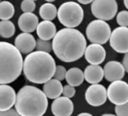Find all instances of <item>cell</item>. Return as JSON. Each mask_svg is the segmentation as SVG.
<instances>
[{
    "label": "cell",
    "instance_id": "cell-1",
    "mask_svg": "<svg viewBox=\"0 0 128 116\" xmlns=\"http://www.w3.org/2000/svg\"><path fill=\"white\" fill-rule=\"evenodd\" d=\"M87 47L84 36L75 28H63L53 38L52 50L62 62L72 63L83 56Z\"/></svg>",
    "mask_w": 128,
    "mask_h": 116
},
{
    "label": "cell",
    "instance_id": "cell-2",
    "mask_svg": "<svg viewBox=\"0 0 128 116\" xmlns=\"http://www.w3.org/2000/svg\"><path fill=\"white\" fill-rule=\"evenodd\" d=\"M56 62L50 54L43 51H33L25 57L23 72L26 78L34 84H44L54 76Z\"/></svg>",
    "mask_w": 128,
    "mask_h": 116
},
{
    "label": "cell",
    "instance_id": "cell-3",
    "mask_svg": "<svg viewBox=\"0 0 128 116\" xmlns=\"http://www.w3.org/2000/svg\"><path fill=\"white\" fill-rule=\"evenodd\" d=\"M14 106L20 116H43L48 101L42 90L35 86L25 85L16 94Z\"/></svg>",
    "mask_w": 128,
    "mask_h": 116
},
{
    "label": "cell",
    "instance_id": "cell-4",
    "mask_svg": "<svg viewBox=\"0 0 128 116\" xmlns=\"http://www.w3.org/2000/svg\"><path fill=\"white\" fill-rule=\"evenodd\" d=\"M23 56L12 44L0 42V84L14 82L23 71Z\"/></svg>",
    "mask_w": 128,
    "mask_h": 116
},
{
    "label": "cell",
    "instance_id": "cell-5",
    "mask_svg": "<svg viewBox=\"0 0 128 116\" xmlns=\"http://www.w3.org/2000/svg\"><path fill=\"white\" fill-rule=\"evenodd\" d=\"M59 22L66 28L78 26L84 19V10L80 4L70 1L62 3L57 9Z\"/></svg>",
    "mask_w": 128,
    "mask_h": 116
},
{
    "label": "cell",
    "instance_id": "cell-6",
    "mask_svg": "<svg viewBox=\"0 0 128 116\" xmlns=\"http://www.w3.org/2000/svg\"><path fill=\"white\" fill-rule=\"evenodd\" d=\"M111 32L109 24L106 21L98 19L90 22L86 28V36L93 44H106L109 40Z\"/></svg>",
    "mask_w": 128,
    "mask_h": 116
},
{
    "label": "cell",
    "instance_id": "cell-7",
    "mask_svg": "<svg viewBox=\"0 0 128 116\" xmlns=\"http://www.w3.org/2000/svg\"><path fill=\"white\" fill-rule=\"evenodd\" d=\"M90 9L96 19L108 21L116 16L118 3L116 0H94L91 2Z\"/></svg>",
    "mask_w": 128,
    "mask_h": 116
},
{
    "label": "cell",
    "instance_id": "cell-8",
    "mask_svg": "<svg viewBox=\"0 0 128 116\" xmlns=\"http://www.w3.org/2000/svg\"><path fill=\"white\" fill-rule=\"evenodd\" d=\"M107 98L115 106H119L127 102L128 83L122 80L111 82L107 88Z\"/></svg>",
    "mask_w": 128,
    "mask_h": 116
},
{
    "label": "cell",
    "instance_id": "cell-9",
    "mask_svg": "<svg viewBox=\"0 0 128 116\" xmlns=\"http://www.w3.org/2000/svg\"><path fill=\"white\" fill-rule=\"evenodd\" d=\"M108 41L111 48L114 51L120 54L128 52V27L115 28L111 32Z\"/></svg>",
    "mask_w": 128,
    "mask_h": 116
},
{
    "label": "cell",
    "instance_id": "cell-10",
    "mask_svg": "<svg viewBox=\"0 0 128 116\" xmlns=\"http://www.w3.org/2000/svg\"><path fill=\"white\" fill-rule=\"evenodd\" d=\"M107 90L100 84H91L85 92V100L91 106H102L107 100Z\"/></svg>",
    "mask_w": 128,
    "mask_h": 116
},
{
    "label": "cell",
    "instance_id": "cell-11",
    "mask_svg": "<svg viewBox=\"0 0 128 116\" xmlns=\"http://www.w3.org/2000/svg\"><path fill=\"white\" fill-rule=\"evenodd\" d=\"M84 55L85 60L90 64L100 65L106 59V51L102 44L92 43L86 47Z\"/></svg>",
    "mask_w": 128,
    "mask_h": 116
},
{
    "label": "cell",
    "instance_id": "cell-12",
    "mask_svg": "<svg viewBox=\"0 0 128 116\" xmlns=\"http://www.w3.org/2000/svg\"><path fill=\"white\" fill-rule=\"evenodd\" d=\"M73 111L72 101L66 96H59L51 104V112L54 116H71Z\"/></svg>",
    "mask_w": 128,
    "mask_h": 116
},
{
    "label": "cell",
    "instance_id": "cell-13",
    "mask_svg": "<svg viewBox=\"0 0 128 116\" xmlns=\"http://www.w3.org/2000/svg\"><path fill=\"white\" fill-rule=\"evenodd\" d=\"M125 72L122 64L115 60L108 61L103 67L104 78L110 82L122 80L125 76Z\"/></svg>",
    "mask_w": 128,
    "mask_h": 116
},
{
    "label": "cell",
    "instance_id": "cell-14",
    "mask_svg": "<svg viewBox=\"0 0 128 116\" xmlns=\"http://www.w3.org/2000/svg\"><path fill=\"white\" fill-rule=\"evenodd\" d=\"M35 37L27 32L20 33L14 40V46L21 54H30L36 48Z\"/></svg>",
    "mask_w": 128,
    "mask_h": 116
},
{
    "label": "cell",
    "instance_id": "cell-15",
    "mask_svg": "<svg viewBox=\"0 0 128 116\" xmlns=\"http://www.w3.org/2000/svg\"><path fill=\"white\" fill-rule=\"evenodd\" d=\"M16 100L14 89L8 84H0V111L12 108Z\"/></svg>",
    "mask_w": 128,
    "mask_h": 116
},
{
    "label": "cell",
    "instance_id": "cell-16",
    "mask_svg": "<svg viewBox=\"0 0 128 116\" xmlns=\"http://www.w3.org/2000/svg\"><path fill=\"white\" fill-rule=\"evenodd\" d=\"M38 18L32 13H23L18 19V26L24 32L31 33L34 32L38 24Z\"/></svg>",
    "mask_w": 128,
    "mask_h": 116
},
{
    "label": "cell",
    "instance_id": "cell-17",
    "mask_svg": "<svg viewBox=\"0 0 128 116\" xmlns=\"http://www.w3.org/2000/svg\"><path fill=\"white\" fill-rule=\"evenodd\" d=\"M36 30L38 38L46 41L52 39L56 33L55 24L49 20H42V22H39Z\"/></svg>",
    "mask_w": 128,
    "mask_h": 116
},
{
    "label": "cell",
    "instance_id": "cell-18",
    "mask_svg": "<svg viewBox=\"0 0 128 116\" xmlns=\"http://www.w3.org/2000/svg\"><path fill=\"white\" fill-rule=\"evenodd\" d=\"M84 77L87 82L94 84H99L103 78V69L100 65H89L84 71Z\"/></svg>",
    "mask_w": 128,
    "mask_h": 116
},
{
    "label": "cell",
    "instance_id": "cell-19",
    "mask_svg": "<svg viewBox=\"0 0 128 116\" xmlns=\"http://www.w3.org/2000/svg\"><path fill=\"white\" fill-rule=\"evenodd\" d=\"M44 94L47 96V98L55 100L60 96L62 92V85L61 82L55 79L51 78L47 82H45L43 85V90Z\"/></svg>",
    "mask_w": 128,
    "mask_h": 116
},
{
    "label": "cell",
    "instance_id": "cell-20",
    "mask_svg": "<svg viewBox=\"0 0 128 116\" xmlns=\"http://www.w3.org/2000/svg\"><path fill=\"white\" fill-rule=\"evenodd\" d=\"M65 79L70 85L78 87L84 82V72L77 67L70 68L66 71Z\"/></svg>",
    "mask_w": 128,
    "mask_h": 116
},
{
    "label": "cell",
    "instance_id": "cell-21",
    "mask_svg": "<svg viewBox=\"0 0 128 116\" xmlns=\"http://www.w3.org/2000/svg\"><path fill=\"white\" fill-rule=\"evenodd\" d=\"M39 15L43 20L52 21L57 15V8L50 2L44 3L39 8Z\"/></svg>",
    "mask_w": 128,
    "mask_h": 116
},
{
    "label": "cell",
    "instance_id": "cell-22",
    "mask_svg": "<svg viewBox=\"0 0 128 116\" xmlns=\"http://www.w3.org/2000/svg\"><path fill=\"white\" fill-rule=\"evenodd\" d=\"M15 9L13 4L8 1L0 2V20H8L13 18Z\"/></svg>",
    "mask_w": 128,
    "mask_h": 116
},
{
    "label": "cell",
    "instance_id": "cell-23",
    "mask_svg": "<svg viewBox=\"0 0 128 116\" xmlns=\"http://www.w3.org/2000/svg\"><path fill=\"white\" fill-rule=\"evenodd\" d=\"M15 26L11 20L0 21V36L4 38H12L15 33Z\"/></svg>",
    "mask_w": 128,
    "mask_h": 116
},
{
    "label": "cell",
    "instance_id": "cell-24",
    "mask_svg": "<svg viewBox=\"0 0 128 116\" xmlns=\"http://www.w3.org/2000/svg\"><path fill=\"white\" fill-rule=\"evenodd\" d=\"M36 50L47 52L50 54L53 50L52 42H50V41H46V40H42L41 38H38L36 40Z\"/></svg>",
    "mask_w": 128,
    "mask_h": 116
},
{
    "label": "cell",
    "instance_id": "cell-25",
    "mask_svg": "<svg viewBox=\"0 0 128 116\" xmlns=\"http://www.w3.org/2000/svg\"><path fill=\"white\" fill-rule=\"evenodd\" d=\"M116 21L120 26L128 27V11H121L116 14Z\"/></svg>",
    "mask_w": 128,
    "mask_h": 116
},
{
    "label": "cell",
    "instance_id": "cell-26",
    "mask_svg": "<svg viewBox=\"0 0 128 116\" xmlns=\"http://www.w3.org/2000/svg\"><path fill=\"white\" fill-rule=\"evenodd\" d=\"M36 3L32 0H23L20 8L24 13H32L36 9Z\"/></svg>",
    "mask_w": 128,
    "mask_h": 116
},
{
    "label": "cell",
    "instance_id": "cell-27",
    "mask_svg": "<svg viewBox=\"0 0 128 116\" xmlns=\"http://www.w3.org/2000/svg\"><path fill=\"white\" fill-rule=\"evenodd\" d=\"M66 70L63 66L61 65H58L56 66V70H55V72L54 74L53 78L61 82L62 80L65 79L66 77Z\"/></svg>",
    "mask_w": 128,
    "mask_h": 116
},
{
    "label": "cell",
    "instance_id": "cell-28",
    "mask_svg": "<svg viewBox=\"0 0 128 116\" xmlns=\"http://www.w3.org/2000/svg\"><path fill=\"white\" fill-rule=\"evenodd\" d=\"M114 112L116 116H128V102L122 105L116 106Z\"/></svg>",
    "mask_w": 128,
    "mask_h": 116
},
{
    "label": "cell",
    "instance_id": "cell-29",
    "mask_svg": "<svg viewBox=\"0 0 128 116\" xmlns=\"http://www.w3.org/2000/svg\"><path fill=\"white\" fill-rule=\"evenodd\" d=\"M76 89H75V87L73 86H71L70 84H66L64 87H62V94H63V96H66L67 98H72L75 94H76Z\"/></svg>",
    "mask_w": 128,
    "mask_h": 116
},
{
    "label": "cell",
    "instance_id": "cell-30",
    "mask_svg": "<svg viewBox=\"0 0 128 116\" xmlns=\"http://www.w3.org/2000/svg\"><path fill=\"white\" fill-rule=\"evenodd\" d=\"M0 116H20L14 108H10L6 111H0Z\"/></svg>",
    "mask_w": 128,
    "mask_h": 116
},
{
    "label": "cell",
    "instance_id": "cell-31",
    "mask_svg": "<svg viewBox=\"0 0 128 116\" xmlns=\"http://www.w3.org/2000/svg\"><path fill=\"white\" fill-rule=\"evenodd\" d=\"M122 65L125 70V72L128 73V52L124 54V56L122 60Z\"/></svg>",
    "mask_w": 128,
    "mask_h": 116
},
{
    "label": "cell",
    "instance_id": "cell-32",
    "mask_svg": "<svg viewBox=\"0 0 128 116\" xmlns=\"http://www.w3.org/2000/svg\"><path fill=\"white\" fill-rule=\"evenodd\" d=\"M78 2V3L80 4H82V5H88V4H90L94 0H77Z\"/></svg>",
    "mask_w": 128,
    "mask_h": 116
},
{
    "label": "cell",
    "instance_id": "cell-33",
    "mask_svg": "<svg viewBox=\"0 0 128 116\" xmlns=\"http://www.w3.org/2000/svg\"><path fill=\"white\" fill-rule=\"evenodd\" d=\"M77 116H93V115L90 113H88V112H82V113L78 114Z\"/></svg>",
    "mask_w": 128,
    "mask_h": 116
},
{
    "label": "cell",
    "instance_id": "cell-34",
    "mask_svg": "<svg viewBox=\"0 0 128 116\" xmlns=\"http://www.w3.org/2000/svg\"><path fill=\"white\" fill-rule=\"evenodd\" d=\"M124 5L125 8L128 10V0H124Z\"/></svg>",
    "mask_w": 128,
    "mask_h": 116
},
{
    "label": "cell",
    "instance_id": "cell-35",
    "mask_svg": "<svg viewBox=\"0 0 128 116\" xmlns=\"http://www.w3.org/2000/svg\"><path fill=\"white\" fill-rule=\"evenodd\" d=\"M101 116H116V115L112 114H102Z\"/></svg>",
    "mask_w": 128,
    "mask_h": 116
},
{
    "label": "cell",
    "instance_id": "cell-36",
    "mask_svg": "<svg viewBox=\"0 0 128 116\" xmlns=\"http://www.w3.org/2000/svg\"><path fill=\"white\" fill-rule=\"evenodd\" d=\"M46 2H54V1H56V0H45Z\"/></svg>",
    "mask_w": 128,
    "mask_h": 116
},
{
    "label": "cell",
    "instance_id": "cell-37",
    "mask_svg": "<svg viewBox=\"0 0 128 116\" xmlns=\"http://www.w3.org/2000/svg\"><path fill=\"white\" fill-rule=\"evenodd\" d=\"M32 1H34V2H35V1H37V0H32Z\"/></svg>",
    "mask_w": 128,
    "mask_h": 116
},
{
    "label": "cell",
    "instance_id": "cell-38",
    "mask_svg": "<svg viewBox=\"0 0 128 116\" xmlns=\"http://www.w3.org/2000/svg\"><path fill=\"white\" fill-rule=\"evenodd\" d=\"M0 1H1V0H0Z\"/></svg>",
    "mask_w": 128,
    "mask_h": 116
}]
</instances>
